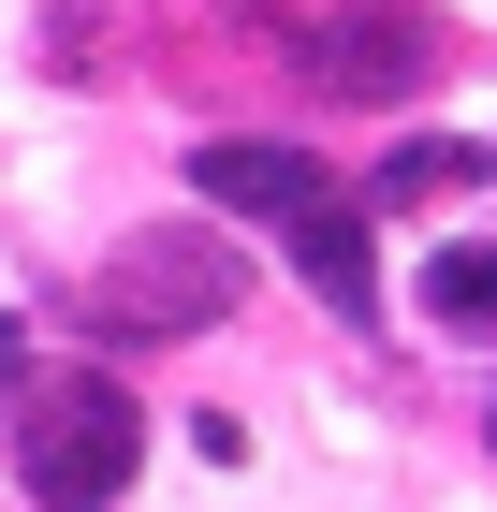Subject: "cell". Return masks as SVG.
Instances as JSON below:
<instances>
[{"label":"cell","instance_id":"obj_1","mask_svg":"<svg viewBox=\"0 0 497 512\" xmlns=\"http://www.w3.org/2000/svg\"><path fill=\"white\" fill-rule=\"evenodd\" d=\"M0 454H15V483L44 512H117L132 454H147V410L103 366H30V381H0Z\"/></svg>","mask_w":497,"mask_h":512},{"label":"cell","instance_id":"obj_2","mask_svg":"<svg viewBox=\"0 0 497 512\" xmlns=\"http://www.w3.org/2000/svg\"><path fill=\"white\" fill-rule=\"evenodd\" d=\"M249 308V264H234L205 220H161V235H132L103 278H88V322L103 337H205V322Z\"/></svg>","mask_w":497,"mask_h":512},{"label":"cell","instance_id":"obj_3","mask_svg":"<svg viewBox=\"0 0 497 512\" xmlns=\"http://www.w3.org/2000/svg\"><path fill=\"white\" fill-rule=\"evenodd\" d=\"M278 15V59L322 74V103H410L424 88V0H264Z\"/></svg>","mask_w":497,"mask_h":512},{"label":"cell","instance_id":"obj_4","mask_svg":"<svg viewBox=\"0 0 497 512\" xmlns=\"http://www.w3.org/2000/svg\"><path fill=\"white\" fill-rule=\"evenodd\" d=\"M191 191L234 205V220H278V235H293V220L337 205V176H322L293 132H205V147H191Z\"/></svg>","mask_w":497,"mask_h":512},{"label":"cell","instance_id":"obj_5","mask_svg":"<svg viewBox=\"0 0 497 512\" xmlns=\"http://www.w3.org/2000/svg\"><path fill=\"white\" fill-rule=\"evenodd\" d=\"M307 264V293H322V308L337 322H381V249H366V220H351V191L322 205V220H293V235H278Z\"/></svg>","mask_w":497,"mask_h":512},{"label":"cell","instance_id":"obj_6","mask_svg":"<svg viewBox=\"0 0 497 512\" xmlns=\"http://www.w3.org/2000/svg\"><path fill=\"white\" fill-rule=\"evenodd\" d=\"M424 322H497V235H454L424 264Z\"/></svg>","mask_w":497,"mask_h":512},{"label":"cell","instance_id":"obj_7","mask_svg":"<svg viewBox=\"0 0 497 512\" xmlns=\"http://www.w3.org/2000/svg\"><path fill=\"white\" fill-rule=\"evenodd\" d=\"M483 176V147H439V132H410V147L381 161V205H424V191H468Z\"/></svg>","mask_w":497,"mask_h":512},{"label":"cell","instance_id":"obj_8","mask_svg":"<svg viewBox=\"0 0 497 512\" xmlns=\"http://www.w3.org/2000/svg\"><path fill=\"white\" fill-rule=\"evenodd\" d=\"M0 381H30V322H0Z\"/></svg>","mask_w":497,"mask_h":512}]
</instances>
